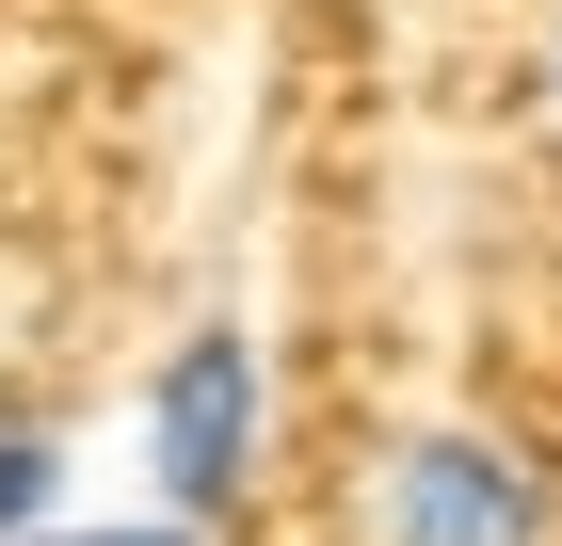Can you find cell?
<instances>
[{
  "mask_svg": "<svg viewBox=\"0 0 562 546\" xmlns=\"http://www.w3.org/2000/svg\"><path fill=\"white\" fill-rule=\"evenodd\" d=\"M258 466H273V354L241 322H193L145 370V482H161V514H241L258 499Z\"/></svg>",
  "mask_w": 562,
  "mask_h": 546,
  "instance_id": "1",
  "label": "cell"
},
{
  "mask_svg": "<svg viewBox=\"0 0 562 546\" xmlns=\"http://www.w3.org/2000/svg\"><path fill=\"white\" fill-rule=\"evenodd\" d=\"M370 531H386V546H562V482H547V450H515V434L434 419V434L386 450Z\"/></svg>",
  "mask_w": 562,
  "mask_h": 546,
  "instance_id": "2",
  "label": "cell"
},
{
  "mask_svg": "<svg viewBox=\"0 0 562 546\" xmlns=\"http://www.w3.org/2000/svg\"><path fill=\"white\" fill-rule=\"evenodd\" d=\"M65 514V434L48 419H0V546H33Z\"/></svg>",
  "mask_w": 562,
  "mask_h": 546,
  "instance_id": "3",
  "label": "cell"
},
{
  "mask_svg": "<svg viewBox=\"0 0 562 546\" xmlns=\"http://www.w3.org/2000/svg\"><path fill=\"white\" fill-rule=\"evenodd\" d=\"M33 546H210V531H193V514H97V531H81V514H48Z\"/></svg>",
  "mask_w": 562,
  "mask_h": 546,
  "instance_id": "4",
  "label": "cell"
}]
</instances>
